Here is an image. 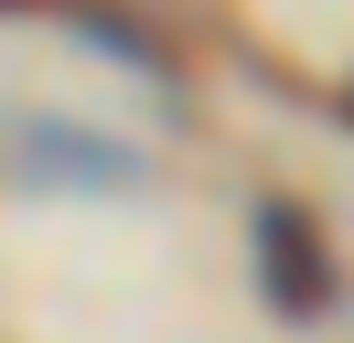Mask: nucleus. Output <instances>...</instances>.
I'll return each instance as SVG.
<instances>
[{"label": "nucleus", "mask_w": 354, "mask_h": 343, "mask_svg": "<svg viewBox=\"0 0 354 343\" xmlns=\"http://www.w3.org/2000/svg\"><path fill=\"white\" fill-rule=\"evenodd\" d=\"M258 290H268V311H290V322L333 311V247H322V225H311L301 204H279V193L258 204Z\"/></svg>", "instance_id": "nucleus-1"}, {"label": "nucleus", "mask_w": 354, "mask_h": 343, "mask_svg": "<svg viewBox=\"0 0 354 343\" xmlns=\"http://www.w3.org/2000/svg\"><path fill=\"white\" fill-rule=\"evenodd\" d=\"M344 118H354V97H344Z\"/></svg>", "instance_id": "nucleus-2"}]
</instances>
